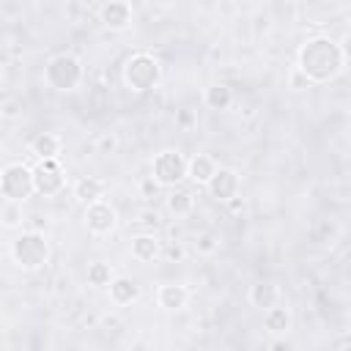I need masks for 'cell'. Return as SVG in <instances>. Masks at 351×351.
<instances>
[{
  "instance_id": "cell-1",
  "label": "cell",
  "mask_w": 351,
  "mask_h": 351,
  "mask_svg": "<svg viewBox=\"0 0 351 351\" xmlns=\"http://www.w3.org/2000/svg\"><path fill=\"white\" fill-rule=\"evenodd\" d=\"M299 77L310 85L332 82L346 69V49L329 36H313L299 47Z\"/></svg>"
},
{
  "instance_id": "cell-2",
  "label": "cell",
  "mask_w": 351,
  "mask_h": 351,
  "mask_svg": "<svg viewBox=\"0 0 351 351\" xmlns=\"http://www.w3.org/2000/svg\"><path fill=\"white\" fill-rule=\"evenodd\" d=\"M82 74H85V69H82L80 58H74L71 52H60V55L49 58L47 66H44V80H47V85H49L52 90H60V93H69V90L80 88Z\"/></svg>"
},
{
  "instance_id": "cell-3",
  "label": "cell",
  "mask_w": 351,
  "mask_h": 351,
  "mask_svg": "<svg viewBox=\"0 0 351 351\" xmlns=\"http://www.w3.org/2000/svg\"><path fill=\"white\" fill-rule=\"evenodd\" d=\"M11 258L19 269L25 271H36L47 263L49 258V241L44 239V233L38 230H25L11 241Z\"/></svg>"
},
{
  "instance_id": "cell-4",
  "label": "cell",
  "mask_w": 351,
  "mask_h": 351,
  "mask_svg": "<svg viewBox=\"0 0 351 351\" xmlns=\"http://www.w3.org/2000/svg\"><path fill=\"white\" fill-rule=\"evenodd\" d=\"M123 80H126V85H129L134 93H145V90H151V88L159 85V80H162V66H159V60H156L154 55H148V52H134V55L126 58V63H123Z\"/></svg>"
},
{
  "instance_id": "cell-5",
  "label": "cell",
  "mask_w": 351,
  "mask_h": 351,
  "mask_svg": "<svg viewBox=\"0 0 351 351\" xmlns=\"http://www.w3.org/2000/svg\"><path fill=\"white\" fill-rule=\"evenodd\" d=\"M0 195L11 203H25L33 195V167L11 162L0 173Z\"/></svg>"
},
{
  "instance_id": "cell-6",
  "label": "cell",
  "mask_w": 351,
  "mask_h": 351,
  "mask_svg": "<svg viewBox=\"0 0 351 351\" xmlns=\"http://www.w3.org/2000/svg\"><path fill=\"white\" fill-rule=\"evenodd\" d=\"M186 165H189V159L181 151H173V148L159 151L151 162V178L159 186H173L176 189V184H181L186 178Z\"/></svg>"
},
{
  "instance_id": "cell-7",
  "label": "cell",
  "mask_w": 351,
  "mask_h": 351,
  "mask_svg": "<svg viewBox=\"0 0 351 351\" xmlns=\"http://www.w3.org/2000/svg\"><path fill=\"white\" fill-rule=\"evenodd\" d=\"M66 186V176L58 165V159H47V162H38L33 167V192L41 195V197H52L58 192H63Z\"/></svg>"
},
{
  "instance_id": "cell-8",
  "label": "cell",
  "mask_w": 351,
  "mask_h": 351,
  "mask_svg": "<svg viewBox=\"0 0 351 351\" xmlns=\"http://www.w3.org/2000/svg\"><path fill=\"white\" fill-rule=\"evenodd\" d=\"M85 225H88L90 233H96V236H107V233L115 230V225H118V214H115V208H112L110 203L99 200V203L85 206Z\"/></svg>"
},
{
  "instance_id": "cell-9",
  "label": "cell",
  "mask_w": 351,
  "mask_h": 351,
  "mask_svg": "<svg viewBox=\"0 0 351 351\" xmlns=\"http://www.w3.org/2000/svg\"><path fill=\"white\" fill-rule=\"evenodd\" d=\"M206 189H208V195H211L214 200H219V203L233 200V197L239 195V176H236V170H230V167H217L214 176L208 178Z\"/></svg>"
},
{
  "instance_id": "cell-10",
  "label": "cell",
  "mask_w": 351,
  "mask_h": 351,
  "mask_svg": "<svg viewBox=\"0 0 351 351\" xmlns=\"http://www.w3.org/2000/svg\"><path fill=\"white\" fill-rule=\"evenodd\" d=\"M99 19H101L110 30H123V27H129V22H132V5L123 3V0H110V3H104V5L99 8Z\"/></svg>"
},
{
  "instance_id": "cell-11",
  "label": "cell",
  "mask_w": 351,
  "mask_h": 351,
  "mask_svg": "<svg viewBox=\"0 0 351 351\" xmlns=\"http://www.w3.org/2000/svg\"><path fill=\"white\" fill-rule=\"evenodd\" d=\"M156 302H159V307H162V310H167V313L184 310V307H186V302H189V291H186L184 285L167 282V285H162V288L156 291Z\"/></svg>"
},
{
  "instance_id": "cell-12",
  "label": "cell",
  "mask_w": 351,
  "mask_h": 351,
  "mask_svg": "<svg viewBox=\"0 0 351 351\" xmlns=\"http://www.w3.org/2000/svg\"><path fill=\"white\" fill-rule=\"evenodd\" d=\"M250 304L261 313L271 310L274 304H280V288L274 282H255L250 288Z\"/></svg>"
},
{
  "instance_id": "cell-13",
  "label": "cell",
  "mask_w": 351,
  "mask_h": 351,
  "mask_svg": "<svg viewBox=\"0 0 351 351\" xmlns=\"http://www.w3.org/2000/svg\"><path fill=\"white\" fill-rule=\"evenodd\" d=\"M263 329L271 337H282L291 329V310L285 304H274L271 310L263 313Z\"/></svg>"
},
{
  "instance_id": "cell-14",
  "label": "cell",
  "mask_w": 351,
  "mask_h": 351,
  "mask_svg": "<svg viewBox=\"0 0 351 351\" xmlns=\"http://www.w3.org/2000/svg\"><path fill=\"white\" fill-rule=\"evenodd\" d=\"M30 154L38 156V162H47V159H55L60 154V137L52 134V132H41L30 140Z\"/></svg>"
},
{
  "instance_id": "cell-15",
  "label": "cell",
  "mask_w": 351,
  "mask_h": 351,
  "mask_svg": "<svg viewBox=\"0 0 351 351\" xmlns=\"http://www.w3.org/2000/svg\"><path fill=\"white\" fill-rule=\"evenodd\" d=\"M159 255H162V247H159V239L154 233H137L132 239V258L148 263V261H154Z\"/></svg>"
},
{
  "instance_id": "cell-16",
  "label": "cell",
  "mask_w": 351,
  "mask_h": 351,
  "mask_svg": "<svg viewBox=\"0 0 351 351\" xmlns=\"http://www.w3.org/2000/svg\"><path fill=\"white\" fill-rule=\"evenodd\" d=\"M137 296H140L137 280H132V277H112V282H110V299L115 304H132V302H137Z\"/></svg>"
},
{
  "instance_id": "cell-17",
  "label": "cell",
  "mask_w": 351,
  "mask_h": 351,
  "mask_svg": "<svg viewBox=\"0 0 351 351\" xmlns=\"http://www.w3.org/2000/svg\"><path fill=\"white\" fill-rule=\"evenodd\" d=\"M74 197H77L80 203H85V206L99 203V200L104 197V181H101V178H93V176L80 178V181L74 184Z\"/></svg>"
},
{
  "instance_id": "cell-18",
  "label": "cell",
  "mask_w": 351,
  "mask_h": 351,
  "mask_svg": "<svg viewBox=\"0 0 351 351\" xmlns=\"http://www.w3.org/2000/svg\"><path fill=\"white\" fill-rule=\"evenodd\" d=\"M214 170H217V162L208 156V154H197V156H192L189 159V165H186V178H192L195 184H208V178L214 176Z\"/></svg>"
},
{
  "instance_id": "cell-19",
  "label": "cell",
  "mask_w": 351,
  "mask_h": 351,
  "mask_svg": "<svg viewBox=\"0 0 351 351\" xmlns=\"http://www.w3.org/2000/svg\"><path fill=\"white\" fill-rule=\"evenodd\" d=\"M195 208V195L189 189H170L167 192V211L176 217H186Z\"/></svg>"
},
{
  "instance_id": "cell-20",
  "label": "cell",
  "mask_w": 351,
  "mask_h": 351,
  "mask_svg": "<svg viewBox=\"0 0 351 351\" xmlns=\"http://www.w3.org/2000/svg\"><path fill=\"white\" fill-rule=\"evenodd\" d=\"M206 104H208L211 110H228V107L233 104V90H230L228 85H222V82L208 85V88H206Z\"/></svg>"
},
{
  "instance_id": "cell-21",
  "label": "cell",
  "mask_w": 351,
  "mask_h": 351,
  "mask_svg": "<svg viewBox=\"0 0 351 351\" xmlns=\"http://www.w3.org/2000/svg\"><path fill=\"white\" fill-rule=\"evenodd\" d=\"M85 277H88V282L90 285H110L112 282V269H110V263H104V261H93L90 266H88V271H85Z\"/></svg>"
},
{
  "instance_id": "cell-22",
  "label": "cell",
  "mask_w": 351,
  "mask_h": 351,
  "mask_svg": "<svg viewBox=\"0 0 351 351\" xmlns=\"http://www.w3.org/2000/svg\"><path fill=\"white\" fill-rule=\"evenodd\" d=\"M22 203H11V200H5L3 203V208H0V222L5 225V228H19L22 225Z\"/></svg>"
},
{
  "instance_id": "cell-23",
  "label": "cell",
  "mask_w": 351,
  "mask_h": 351,
  "mask_svg": "<svg viewBox=\"0 0 351 351\" xmlns=\"http://www.w3.org/2000/svg\"><path fill=\"white\" fill-rule=\"evenodd\" d=\"M118 151V137H115V132H104V134H99L96 137V154H115Z\"/></svg>"
},
{
  "instance_id": "cell-24",
  "label": "cell",
  "mask_w": 351,
  "mask_h": 351,
  "mask_svg": "<svg viewBox=\"0 0 351 351\" xmlns=\"http://www.w3.org/2000/svg\"><path fill=\"white\" fill-rule=\"evenodd\" d=\"M22 99H5L3 104H0V118H5V121H16L19 115H22Z\"/></svg>"
},
{
  "instance_id": "cell-25",
  "label": "cell",
  "mask_w": 351,
  "mask_h": 351,
  "mask_svg": "<svg viewBox=\"0 0 351 351\" xmlns=\"http://www.w3.org/2000/svg\"><path fill=\"white\" fill-rule=\"evenodd\" d=\"M217 247H219V244H217L214 233H200V236H197V241H195V250H197V252H203V255H211Z\"/></svg>"
},
{
  "instance_id": "cell-26",
  "label": "cell",
  "mask_w": 351,
  "mask_h": 351,
  "mask_svg": "<svg viewBox=\"0 0 351 351\" xmlns=\"http://www.w3.org/2000/svg\"><path fill=\"white\" fill-rule=\"evenodd\" d=\"M134 225H145V228H156V225H159V214H156L154 208H145V211H140V214H137V219H134Z\"/></svg>"
},
{
  "instance_id": "cell-27",
  "label": "cell",
  "mask_w": 351,
  "mask_h": 351,
  "mask_svg": "<svg viewBox=\"0 0 351 351\" xmlns=\"http://www.w3.org/2000/svg\"><path fill=\"white\" fill-rule=\"evenodd\" d=\"M156 192H159V184H156V181H154L151 176H145V178L140 181V195H143V197L148 200V197H154Z\"/></svg>"
},
{
  "instance_id": "cell-28",
  "label": "cell",
  "mask_w": 351,
  "mask_h": 351,
  "mask_svg": "<svg viewBox=\"0 0 351 351\" xmlns=\"http://www.w3.org/2000/svg\"><path fill=\"white\" fill-rule=\"evenodd\" d=\"M162 255H165L167 261H181V258H184V247L176 244V241H170V244L162 250Z\"/></svg>"
},
{
  "instance_id": "cell-29",
  "label": "cell",
  "mask_w": 351,
  "mask_h": 351,
  "mask_svg": "<svg viewBox=\"0 0 351 351\" xmlns=\"http://www.w3.org/2000/svg\"><path fill=\"white\" fill-rule=\"evenodd\" d=\"M178 123H184V126L192 123V115H189V112H181V115H178Z\"/></svg>"
},
{
  "instance_id": "cell-30",
  "label": "cell",
  "mask_w": 351,
  "mask_h": 351,
  "mask_svg": "<svg viewBox=\"0 0 351 351\" xmlns=\"http://www.w3.org/2000/svg\"><path fill=\"white\" fill-rule=\"evenodd\" d=\"M129 351H148V346H145V343H132Z\"/></svg>"
},
{
  "instance_id": "cell-31",
  "label": "cell",
  "mask_w": 351,
  "mask_h": 351,
  "mask_svg": "<svg viewBox=\"0 0 351 351\" xmlns=\"http://www.w3.org/2000/svg\"><path fill=\"white\" fill-rule=\"evenodd\" d=\"M337 351H351V340H340V346H337Z\"/></svg>"
},
{
  "instance_id": "cell-32",
  "label": "cell",
  "mask_w": 351,
  "mask_h": 351,
  "mask_svg": "<svg viewBox=\"0 0 351 351\" xmlns=\"http://www.w3.org/2000/svg\"><path fill=\"white\" fill-rule=\"evenodd\" d=\"M228 203H230V208H233V211H239V208H241V200H239V197H233V200H228Z\"/></svg>"
},
{
  "instance_id": "cell-33",
  "label": "cell",
  "mask_w": 351,
  "mask_h": 351,
  "mask_svg": "<svg viewBox=\"0 0 351 351\" xmlns=\"http://www.w3.org/2000/svg\"><path fill=\"white\" fill-rule=\"evenodd\" d=\"M0 82H3V66H0Z\"/></svg>"
}]
</instances>
